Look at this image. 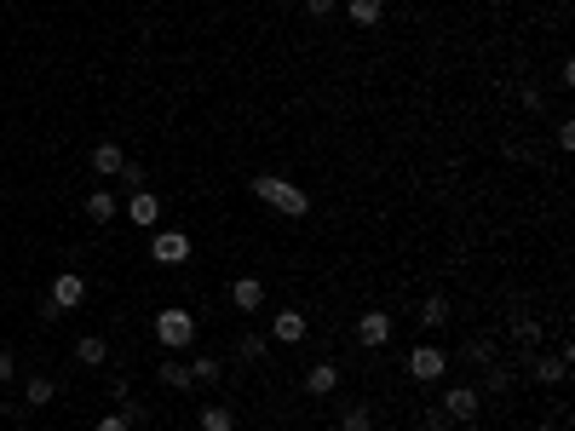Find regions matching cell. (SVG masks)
Masks as SVG:
<instances>
[{
  "label": "cell",
  "instance_id": "1",
  "mask_svg": "<svg viewBox=\"0 0 575 431\" xmlns=\"http://www.w3.org/2000/svg\"><path fill=\"white\" fill-rule=\"evenodd\" d=\"M248 190L260 196L265 207H276V213H283V219H305V213H311V196H305L299 184L276 179V172H253V179H248Z\"/></svg>",
  "mask_w": 575,
  "mask_h": 431
},
{
  "label": "cell",
  "instance_id": "2",
  "mask_svg": "<svg viewBox=\"0 0 575 431\" xmlns=\"http://www.w3.org/2000/svg\"><path fill=\"white\" fill-rule=\"evenodd\" d=\"M87 299V276H81V270H64V276H52V293H46V323H52V316H64V311H76V305Z\"/></svg>",
  "mask_w": 575,
  "mask_h": 431
},
{
  "label": "cell",
  "instance_id": "3",
  "mask_svg": "<svg viewBox=\"0 0 575 431\" xmlns=\"http://www.w3.org/2000/svg\"><path fill=\"white\" fill-rule=\"evenodd\" d=\"M156 339L167 351H190L196 345V316L190 311H156Z\"/></svg>",
  "mask_w": 575,
  "mask_h": 431
},
{
  "label": "cell",
  "instance_id": "4",
  "mask_svg": "<svg viewBox=\"0 0 575 431\" xmlns=\"http://www.w3.org/2000/svg\"><path fill=\"white\" fill-rule=\"evenodd\" d=\"M443 368H449V351H437V345H414V351H409V374L420 379V386L443 379Z\"/></svg>",
  "mask_w": 575,
  "mask_h": 431
},
{
  "label": "cell",
  "instance_id": "5",
  "mask_svg": "<svg viewBox=\"0 0 575 431\" xmlns=\"http://www.w3.org/2000/svg\"><path fill=\"white\" fill-rule=\"evenodd\" d=\"M150 259H156V265H185V259H190V236H185V230H156V236H150Z\"/></svg>",
  "mask_w": 575,
  "mask_h": 431
},
{
  "label": "cell",
  "instance_id": "6",
  "mask_svg": "<svg viewBox=\"0 0 575 431\" xmlns=\"http://www.w3.org/2000/svg\"><path fill=\"white\" fill-rule=\"evenodd\" d=\"M127 225H139V230H156V225H162V196H150V190H132V196H127Z\"/></svg>",
  "mask_w": 575,
  "mask_h": 431
},
{
  "label": "cell",
  "instance_id": "7",
  "mask_svg": "<svg viewBox=\"0 0 575 431\" xmlns=\"http://www.w3.org/2000/svg\"><path fill=\"white\" fill-rule=\"evenodd\" d=\"M478 409H483V397L472 386H455L443 397V420H460V426H467V420H478Z\"/></svg>",
  "mask_w": 575,
  "mask_h": 431
},
{
  "label": "cell",
  "instance_id": "8",
  "mask_svg": "<svg viewBox=\"0 0 575 431\" xmlns=\"http://www.w3.org/2000/svg\"><path fill=\"white\" fill-rule=\"evenodd\" d=\"M271 334H276V345H299L305 334H311V316H305V311H276L271 316Z\"/></svg>",
  "mask_w": 575,
  "mask_h": 431
},
{
  "label": "cell",
  "instance_id": "9",
  "mask_svg": "<svg viewBox=\"0 0 575 431\" xmlns=\"http://www.w3.org/2000/svg\"><path fill=\"white\" fill-rule=\"evenodd\" d=\"M386 339H391V316H386V311H363V316H357V345L380 351Z\"/></svg>",
  "mask_w": 575,
  "mask_h": 431
},
{
  "label": "cell",
  "instance_id": "10",
  "mask_svg": "<svg viewBox=\"0 0 575 431\" xmlns=\"http://www.w3.org/2000/svg\"><path fill=\"white\" fill-rule=\"evenodd\" d=\"M87 167L98 172V179H121V167H127V150H121V144H92Z\"/></svg>",
  "mask_w": 575,
  "mask_h": 431
},
{
  "label": "cell",
  "instance_id": "11",
  "mask_svg": "<svg viewBox=\"0 0 575 431\" xmlns=\"http://www.w3.org/2000/svg\"><path fill=\"white\" fill-rule=\"evenodd\" d=\"M230 305H236V311H265V282L260 276H236L230 282Z\"/></svg>",
  "mask_w": 575,
  "mask_h": 431
},
{
  "label": "cell",
  "instance_id": "12",
  "mask_svg": "<svg viewBox=\"0 0 575 431\" xmlns=\"http://www.w3.org/2000/svg\"><path fill=\"white\" fill-rule=\"evenodd\" d=\"M305 391H311V397H334L339 391V368L334 363H311L305 368Z\"/></svg>",
  "mask_w": 575,
  "mask_h": 431
},
{
  "label": "cell",
  "instance_id": "13",
  "mask_svg": "<svg viewBox=\"0 0 575 431\" xmlns=\"http://www.w3.org/2000/svg\"><path fill=\"white\" fill-rule=\"evenodd\" d=\"M87 219H92V225H116V219H121V196L116 190H92L87 196Z\"/></svg>",
  "mask_w": 575,
  "mask_h": 431
},
{
  "label": "cell",
  "instance_id": "14",
  "mask_svg": "<svg viewBox=\"0 0 575 431\" xmlns=\"http://www.w3.org/2000/svg\"><path fill=\"white\" fill-rule=\"evenodd\" d=\"M564 379H570V351L535 356V386H564Z\"/></svg>",
  "mask_w": 575,
  "mask_h": 431
},
{
  "label": "cell",
  "instance_id": "15",
  "mask_svg": "<svg viewBox=\"0 0 575 431\" xmlns=\"http://www.w3.org/2000/svg\"><path fill=\"white\" fill-rule=\"evenodd\" d=\"M346 18L357 23V29H380V18H386V0H346Z\"/></svg>",
  "mask_w": 575,
  "mask_h": 431
},
{
  "label": "cell",
  "instance_id": "16",
  "mask_svg": "<svg viewBox=\"0 0 575 431\" xmlns=\"http://www.w3.org/2000/svg\"><path fill=\"white\" fill-rule=\"evenodd\" d=\"M76 363H81V368H104V363H109L104 334H81V339H76Z\"/></svg>",
  "mask_w": 575,
  "mask_h": 431
},
{
  "label": "cell",
  "instance_id": "17",
  "mask_svg": "<svg viewBox=\"0 0 575 431\" xmlns=\"http://www.w3.org/2000/svg\"><path fill=\"white\" fill-rule=\"evenodd\" d=\"M196 431H236V414H230L225 403H202V414H196Z\"/></svg>",
  "mask_w": 575,
  "mask_h": 431
},
{
  "label": "cell",
  "instance_id": "18",
  "mask_svg": "<svg viewBox=\"0 0 575 431\" xmlns=\"http://www.w3.org/2000/svg\"><path fill=\"white\" fill-rule=\"evenodd\" d=\"M52 397H58V379H52V374H29V386H23V403H29V409H46Z\"/></svg>",
  "mask_w": 575,
  "mask_h": 431
},
{
  "label": "cell",
  "instance_id": "19",
  "mask_svg": "<svg viewBox=\"0 0 575 431\" xmlns=\"http://www.w3.org/2000/svg\"><path fill=\"white\" fill-rule=\"evenodd\" d=\"M156 374H162V386H167V391H190V386H196V379H190V363H179V356H167V363L156 368Z\"/></svg>",
  "mask_w": 575,
  "mask_h": 431
},
{
  "label": "cell",
  "instance_id": "20",
  "mask_svg": "<svg viewBox=\"0 0 575 431\" xmlns=\"http://www.w3.org/2000/svg\"><path fill=\"white\" fill-rule=\"evenodd\" d=\"M339 431H374V409H369V403H351V409H339Z\"/></svg>",
  "mask_w": 575,
  "mask_h": 431
},
{
  "label": "cell",
  "instance_id": "21",
  "mask_svg": "<svg viewBox=\"0 0 575 431\" xmlns=\"http://www.w3.org/2000/svg\"><path fill=\"white\" fill-rule=\"evenodd\" d=\"M443 323H449V299H443V293H432V299L420 305V328H443Z\"/></svg>",
  "mask_w": 575,
  "mask_h": 431
},
{
  "label": "cell",
  "instance_id": "22",
  "mask_svg": "<svg viewBox=\"0 0 575 431\" xmlns=\"http://www.w3.org/2000/svg\"><path fill=\"white\" fill-rule=\"evenodd\" d=\"M190 379L196 386H213L219 379V356H190Z\"/></svg>",
  "mask_w": 575,
  "mask_h": 431
},
{
  "label": "cell",
  "instance_id": "23",
  "mask_svg": "<svg viewBox=\"0 0 575 431\" xmlns=\"http://www.w3.org/2000/svg\"><path fill=\"white\" fill-rule=\"evenodd\" d=\"M236 351L248 356V363H260V356H265V339H260V334H242V345H236Z\"/></svg>",
  "mask_w": 575,
  "mask_h": 431
},
{
  "label": "cell",
  "instance_id": "24",
  "mask_svg": "<svg viewBox=\"0 0 575 431\" xmlns=\"http://www.w3.org/2000/svg\"><path fill=\"white\" fill-rule=\"evenodd\" d=\"M305 12L323 23V18H334V12H339V0H305Z\"/></svg>",
  "mask_w": 575,
  "mask_h": 431
},
{
  "label": "cell",
  "instance_id": "25",
  "mask_svg": "<svg viewBox=\"0 0 575 431\" xmlns=\"http://www.w3.org/2000/svg\"><path fill=\"white\" fill-rule=\"evenodd\" d=\"M121 184H127V196H132V190H144V167H132V162H127V167H121Z\"/></svg>",
  "mask_w": 575,
  "mask_h": 431
},
{
  "label": "cell",
  "instance_id": "26",
  "mask_svg": "<svg viewBox=\"0 0 575 431\" xmlns=\"http://www.w3.org/2000/svg\"><path fill=\"white\" fill-rule=\"evenodd\" d=\"M98 431H132V420L116 409V414H104V420H98Z\"/></svg>",
  "mask_w": 575,
  "mask_h": 431
},
{
  "label": "cell",
  "instance_id": "27",
  "mask_svg": "<svg viewBox=\"0 0 575 431\" xmlns=\"http://www.w3.org/2000/svg\"><path fill=\"white\" fill-rule=\"evenodd\" d=\"M6 379H18V356L0 351V386H6Z\"/></svg>",
  "mask_w": 575,
  "mask_h": 431
},
{
  "label": "cell",
  "instance_id": "28",
  "mask_svg": "<svg viewBox=\"0 0 575 431\" xmlns=\"http://www.w3.org/2000/svg\"><path fill=\"white\" fill-rule=\"evenodd\" d=\"M109 403H116V409H121V403H132V391H127V379H109Z\"/></svg>",
  "mask_w": 575,
  "mask_h": 431
},
{
  "label": "cell",
  "instance_id": "29",
  "mask_svg": "<svg viewBox=\"0 0 575 431\" xmlns=\"http://www.w3.org/2000/svg\"><path fill=\"white\" fill-rule=\"evenodd\" d=\"M558 150H575V121H558Z\"/></svg>",
  "mask_w": 575,
  "mask_h": 431
},
{
  "label": "cell",
  "instance_id": "30",
  "mask_svg": "<svg viewBox=\"0 0 575 431\" xmlns=\"http://www.w3.org/2000/svg\"><path fill=\"white\" fill-rule=\"evenodd\" d=\"M512 431H523V426H512Z\"/></svg>",
  "mask_w": 575,
  "mask_h": 431
}]
</instances>
